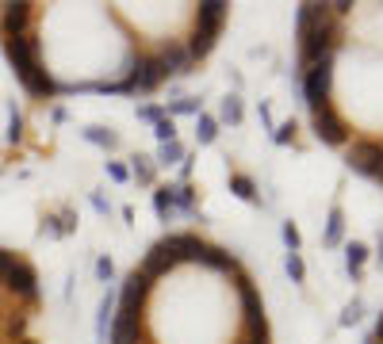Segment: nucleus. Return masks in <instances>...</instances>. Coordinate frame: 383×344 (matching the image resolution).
<instances>
[{
	"mask_svg": "<svg viewBox=\"0 0 383 344\" xmlns=\"http://www.w3.org/2000/svg\"><path fill=\"white\" fill-rule=\"evenodd\" d=\"M295 35H299V69H307L337 54L345 39V19L333 12V4H299Z\"/></svg>",
	"mask_w": 383,
	"mask_h": 344,
	"instance_id": "nucleus-1",
	"label": "nucleus"
},
{
	"mask_svg": "<svg viewBox=\"0 0 383 344\" xmlns=\"http://www.w3.org/2000/svg\"><path fill=\"white\" fill-rule=\"evenodd\" d=\"M4 54H8V66H12V73H16V81L24 84L35 99L62 96V84L46 73V66H42V50H39L35 31L19 35V39H4Z\"/></svg>",
	"mask_w": 383,
	"mask_h": 344,
	"instance_id": "nucleus-2",
	"label": "nucleus"
},
{
	"mask_svg": "<svg viewBox=\"0 0 383 344\" xmlns=\"http://www.w3.org/2000/svg\"><path fill=\"white\" fill-rule=\"evenodd\" d=\"M226 16H230V4H223V0H203V4H196L192 35L184 39L192 61H203V57L215 50L218 35H223V27H226Z\"/></svg>",
	"mask_w": 383,
	"mask_h": 344,
	"instance_id": "nucleus-3",
	"label": "nucleus"
},
{
	"mask_svg": "<svg viewBox=\"0 0 383 344\" xmlns=\"http://www.w3.org/2000/svg\"><path fill=\"white\" fill-rule=\"evenodd\" d=\"M295 81H299L303 104H307L310 111L333 104V57H326V61H318V66L299 69V73H295Z\"/></svg>",
	"mask_w": 383,
	"mask_h": 344,
	"instance_id": "nucleus-4",
	"label": "nucleus"
},
{
	"mask_svg": "<svg viewBox=\"0 0 383 344\" xmlns=\"http://www.w3.org/2000/svg\"><path fill=\"white\" fill-rule=\"evenodd\" d=\"M165 66H161V57H158V50H138L134 54V66L127 69V77L123 81H131V88L134 92H153L161 81H165Z\"/></svg>",
	"mask_w": 383,
	"mask_h": 344,
	"instance_id": "nucleus-5",
	"label": "nucleus"
},
{
	"mask_svg": "<svg viewBox=\"0 0 383 344\" xmlns=\"http://www.w3.org/2000/svg\"><path fill=\"white\" fill-rule=\"evenodd\" d=\"M310 131H315V138L326 142V146H349V123L342 119V111L333 104L310 111Z\"/></svg>",
	"mask_w": 383,
	"mask_h": 344,
	"instance_id": "nucleus-6",
	"label": "nucleus"
},
{
	"mask_svg": "<svg viewBox=\"0 0 383 344\" xmlns=\"http://www.w3.org/2000/svg\"><path fill=\"white\" fill-rule=\"evenodd\" d=\"M345 164L372 180V172L383 164V142L380 138H353L349 146H345Z\"/></svg>",
	"mask_w": 383,
	"mask_h": 344,
	"instance_id": "nucleus-7",
	"label": "nucleus"
},
{
	"mask_svg": "<svg viewBox=\"0 0 383 344\" xmlns=\"http://www.w3.org/2000/svg\"><path fill=\"white\" fill-rule=\"evenodd\" d=\"M0 283H4V291H8V295L24 298V303H31V306L39 303V276H35V268L27 260L12 264V271L0 279Z\"/></svg>",
	"mask_w": 383,
	"mask_h": 344,
	"instance_id": "nucleus-8",
	"label": "nucleus"
},
{
	"mask_svg": "<svg viewBox=\"0 0 383 344\" xmlns=\"http://www.w3.org/2000/svg\"><path fill=\"white\" fill-rule=\"evenodd\" d=\"M35 31V4H4L0 8V39H19Z\"/></svg>",
	"mask_w": 383,
	"mask_h": 344,
	"instance_id": "nucleus-9",
	"label": "nucleus"
},
{
	"mask_svg": "<svg viewBox=\"0 0 383 344\" xmlns=\"http://www.w3.org/2000/svg\"><path fill=\"white\" fill-rule=\"evenodd\" d=\"M158 57H161V66H165L169 77H184V73H192V69H196V61H192L184 39H169L165 46H158Z\"/></svg>",
	"mask_w": 383,
	"mask_h": 344,
	"instance_id": "nucleus-10",
	"label": "nucleus"
},
{
	"mask_svg": "<svg viewBox=\"0 0 383 344\" xmlns=\"http://www.w3.org/2000/svg\"><path fill=\"white\" fill-rule=\"evenodd\" d=\"M173 268H176V256L169 253V245H165V241H158V245H150V253H146V260H142V268H138V271H142V276H146V279L153 283V279L169 276Z\"/></svg>",
	"mask_w": 383,
	"mask_h": 344,
	"instance_id": "nucleus-11",
	"label": "nucleus"
},
{
	"mask_svg": "<svg viewBox=\"0 0 383 344\" xmlns=\"http://www.w3.org/2000/svg\"><path fill=\"white\" fill-rule=\"evenodd\" d=\"M238 276V298H242V318H265V303H261L257 287H253V279L245 276V271H234Z\"/></svg>",
	"mask_w": 383,
	"mask_h": 344,
	"instance_id": "nucleus-12",
	"label": "nucleus"
},
{
	"mask_svg": "<svg viewBox=\"0 0 383 344\" xmlns=\"http://www.w3.org/2000/svg\"><path fill=\"white\" fill-rule=\"evenodd\" d=\"M200 264H207V268H215V271H242L238 256H234L230 249H223V245H203Z\"/></svg>",
	"mask_w": 383,
	"mask_h": 344,
	"instance_id": "nucleus-13",
	"label": "nucleus"
},
{
	"mask_svg": "<svg viewBox=\"0 0 383 344\" xmlns=\"http://www.w3.org/2000/svg\"><path fill=\"white\" fill-rule=\"evenodd\" d=\"M73 226H77V218H73V211H58V214H46L42 218V226H39V233L42 238H66V233H73Z\"/></svg>",
	"mask_w": 383,
	"mask_h": 344,
	"instance_id": "nucleus-14",
	"label": "nucleus"
},
{
	"mask_svg": "<svg viewBox=\"0 0 383 344\" xmlns=\"http://www.w3.org/2000/svg\"><path fill=\"white\" fill-rule=\"evenodd\" d=\"M342 241H345V211L342 207H330V214H326V229H322V245L337 249Z\"/></svg>",
	"mask_w": 383,
	"mask_h": 344,
	"instance_id": "nucleus-15",
	"label": "nucleus"
},
{
	"mask_svg": "<svg viewBox=\"0 0 383 344\" xmlns=\"http://www.w3.org/2000/svg\"><path fill=\"white\" fill-rule=\"evenodd\" d=\"M127 172H131V180L142 184V188H153V180H158V164H153V157H146V153H134Z\"/></svg>",
	"mask_w": 383,
	"mask_h": 344,
	"instance_id": "nucleus-16",
	"label": "nucleus"
},
{
	"mask_svg": "<svg viewBox=\"0 0 383 344\" xmlns=\"http://www.w3.org/2000/svg\"><path fill=\"white\" fill-rule=\"evenodd\" d=\"M111 321H115V291H108V295L100 298V310H96V341L100 344H108Z\"/></svg>",
	"mask_w": 383,
	"mask_h": 344,
	"instance_id": "nucleus-17",
	"label": "nucleus"
},
{
	"mask_svg": "<svg viewBox=\"0 0 383 344\" xmlns=\"http://www.w3.org/2000/svg\"><path fill=\"white\" fill-rule=\"evenodd\" d=\"M364 264H368V245L364 241H349L345 245V268H349V276L360 279L364 276Z\"/></svg>",
	"mask_w": 383,
	"mask_h": 344,
	"instance_id": "nucleus-18",
	"label": "nucleus"
},
{
	"mask_svg": "<svg viewBox=\"0 0 383 344\" xmlns=\"http://www.w3.org/2000/svg\"><path fill=\"white\" fill-rule=\"evenodd\" d=\"M230 191L238 199H245V203H261L257 184H253V176H245V172H230Z\"/></svg>",
	"mask_w": 383,
	"mask_h": 344,
	"instance_id": "nucleus-19",
	"label": "nucleus"
},
{
	"mask_svg": "<svg viewBox=\"0 0 383 344\" xmlns=\"http://www.w3.org/2000/svg\"><path fill=\"white\" fill-rule=\"evenodd\" d=\"M215 138H218V119L207 115V111H200L196 115V142H200V146H211Z\"/></svg>",
	"mask_w": 383,
	"mask_h": 344,
	"instance_id": "nucleus-20",
	"label": "nucleus"
},
{
	"mask_svg": "<svg viewBox=\"0 0 383 344\" xmlns=\"http://www.w3.org/2000/svg\"><path fill=\"white\" fill-rule=\"evenodd\" d=\"M218 119L223 123H230V126H238L245 119V107H242V96L238 92H230V96L223 99V107H218Z\"/></svg>",
	"mask_w": 383,
	"mask_h": 344,
	"instance_id": "nucleus-21",
	"label": "nucleus"
},
{
	"mask_svg": "<svg viewBox=\"0 0 383 344\" xmlns=\"http://www.w3.org/2000/svg\"><path fill=\"white\" fill-rule=\"evenodd\" d=\"M84 142H92L100 149H119V134L108 131V126H84Z\"/></svg>",
	"mask_w": 383,
	"mask_h": 344,
	"instance_id": "nucleus-22",
	"label": "nucleus"
},
{
	"mask_svg": "<svg viewBox=\"0 0 383 344\" xmlns=\"http://www.w3.org/2000/svg\"><path fill=\"white\" fill-rule=\"evenodd\" d=\"M153 211H158L161 222H169L176 214V207H173V184H165V188L153 191Z\"/></svg>",
	"mask_w": 383,
	"mask_h": 344,
	"instance_id": "nucleus-23",
	"label": "nucleus"
},
{
	"mask_svg": "<svg viewBox=\"0 0 383 344\" xmlns=\"http://www.w3.org/2000/svg\"><path fill=\"white\" fill-rule=\"evenodd\" d=\"M173 207L184 214H196V188L192 184H173Z\"/></svg>",
	"mask_w": 383,
	"mask_h": 344,
	"instance_id": "nucleus-24",
	"label": "nucleus"
},
{
	"mask_svg": "<svg viewBox=\"0 0 383 344\" xmlns=\"http://www.w3.org/2000/svg\"><path fill=\"white\" fill-rule=\"evenodd\" d=\"M165 115L169 119H176V115H200V99L196 96H176L165 104Z\"/></svg>",
	"mask_w": 383,
	"mask_h": 344,
	"instance_id": "nucleus-25",
	"label": "nucleus"
},
{
	"mask_svg": "<svg viewBox=\"0 0 383 344\" xmlns=\"http://www.w3.org/2000/svg\"><path fill=\"white\" fill-rule=\"evenodd\" d=\"M184 146L180 142H165V146H158V157H153V164H180L184 161Z\"/></svg>",
	"mask_w": 383,
	"mask_h": 344,
	"instance_id": "nucleus-26",
	"label": "nucleus"
},
{
	"mask_svg": "<svg viewBox=\"0 0 383 344\" xmlns=\"http://www.w3.org/2000/svg\"><path fill=\"white\" fill-rule=\"evenodd\" d=\"M283 268H288V276H292V283H295V287L307 283V264H303V256H299V253H288V256H283Z\"/></svg>",
	"mask_w": 383,
	"mask_h": 344,
	"instance_id": "nucleus-27",
	"label": "nucleus"
},
{
	"mask_svg": "<svg viewBox=\"0 0 383 344\" xmlns=\"http://www.w3.org/2000/svg\"><path fill=\"white\" fill-rule=\"evenodd\" d=\"M360 318H364V303H360V298H353V303H345V310H342V318H337V325L349 329V325H357Z\"/></svg>",
	"mask_w": 383,
	"mask_h": 344,
	"instance_id": "nucleus-28",
	"label": "nucleus"
},
{
	"mask_svg": "<svg viewBox=\"0 0 383 344\" xmlns=\"http://www.w3.org/2000/svg\"><path fill=\"white\" fill-rule=\"evenodd\" d=\"M19 138H24V115H19L16 104H12V107H8V142L16 146Z\"/></svg>",
	"mask_w": 383,
	"mask_h": 344,
	"instance_id": "nucleus-29",
	"label": "nucleus"
},
{
	"mask_svg": "<svg viewBox=\"0 0 383 344\" xmlns=\"http://www.w3.org/2000/svg\"><path fill=\"white\" fill-rule=\"evenodd\" d=\"M272 142L276 146H295V119H288V123H280L272 131Z\"/></svg>",
	"mask_w": 383,
	"mask_h": 344,
	"instance_id": "nucleus-30",
	"label": "nucleus"
},
{
	"mask_svg": "<svg viewBox=\"0 0 383 344\" xmlns=\"http://www.w3.org/2000/svg\"><path fill=\"white\" fill-rule=\"evenodd\" d=\"M153 134H158L161 146H165V142H176V123L165 115V119H158V123H153Z\"/></svg>",
	"mask_w": 383,
	"mask_h": 344,
	"instance_id": "nucleus-31",
	"label": "nucleus"
},
{
	"mask_svg": "<svg viewBox=\"0 0 383 344\" xmlns=\"http://www.w3.org/2000/svg\"><path fill=\"white\" fill-rule=\"evenodd\" d=\"M283 245H288V253H299L303 249V238H299V229H295V222H283Z\"/></svg>",
	"mask_w": 383,
	"mask_h": 344,
	"instance_id": "nucleus-32",
	"label": "nucleus"
},
{
	"mask_svg": "<svg viewBox=\"0 0 383 344\" xmlns=\"http://www.w3.org/2000/svg\"><path fill=\"white\" fill-rule=\"evenodd\" d=\"M104 172H108L115 184H127V180H131V172H127L123 161H104Z\"/></svg>",
	"mask_w": 383,
	"mask_h": 344,
	"instance_id": "nucleus-33",
	"label": "nucleus"
},
{
	"mask_svg": "<svg viewBox=\"0 0 383 344\" xmlns=\"http://www.w3.org/2000/svg\"><path fill=\"white\" fill-rule=\"evenodd\" d=\"M138 119H142V123H158V119H165V107H158V104H138Z\"/></svg>",
	"mask_w": 383,
	"mask_h": 344,
	"instance_id": "nucleus-34",
	"label": "nucleus"
},
{
	"mask_svg": "<svg viewBox=\"0 0 383 344\" xmlns=\"http://www.w3.org/2000/svg\"><path fill=\"white\" fill-rule=\"evenodd\" d=\"M96 276H100L104 283H111V276H115V264H111L108 256H100V260H96Z\"/></svg>",
	"mask_w": 383,
	"mask_h": 344,
	"instance_id": "nucleus-35",
	"label": "nucleus"
},
{
	"mask_svg": "<svg viewBox=\"0 0 383 344\" xmlns=\"http://www.w3.org/2000/svg\"><path fill=\"white\" fill-rule=\"evenodd\" d=\"M16 260H19L16 253H8V249H0V279L8 276V271H12V264H16Z\"/></svg>",
	"mask_w": 383,
	"mask_h": 344,
	"instance_id": "nucleus-36",
	"label": "nucleus"
},
{
	"mask_svg": "<svg viewBox=\"0 0 383 344\" xmlns=\"http://www.w3.org/2000/svg\"><path fill=\"white\" fill-rule=\"evenodd\" d=\"M92 207H96V214H111V203L100 195V191H92Z\"/></svg>",
	"mask_w": 383,
	"mask_h": 344,
	"instance_id": "nucleus-37",
	"label": "nucleus"
},
{
	"mask_svg": "<svg viewBox=\"0 0 383 344\" xmlns=\"http://www.w3.org/2000/svg\"><path fill=\"white\" fill-rule=\"evenodd\" d=\"M257 115H261V123H265V131H276V123H272V111H268V104H261V107H257Z\"/></svg>",
	"mask_w": 383,
	"mask_h": 344,
	"instance_id": "nucleus-38",
	"label": "nucleus"
},
{
	"mask_svg": "<svg viewBox=\"0 0 383 344\" xmlns=\"http://www.w3.org/2000/svg\"><path fill=\"white\" fill-rule=\"evenodd\" d=\"M372 341H375V344H383V314H380V321H375V333H372Z\"/></svg>",
	"mask_w": 383,
	"mask_h": 344,
	"instance_id": "nucleus-39",
	"label": "nucleus"
},
{
	"mask_svg": "<svg viewBox=\"0 0 383 344\" xmlns=\"http://www.w3.org/2000/svg\"><path fill=\"white\" fill-rule=\"evenodd\" d=\"M372 180H375V184H383V164H380V169L372 172Z\"/></svg>",
	"mask_w": 383,
	"mask_h": 344,
	"instance_id": "nucleus-40",
	"label": "nucleus"
},
{
	"mask_svg": "<svg viewBox=\"0 0 383 344\" xmlns=\"http://www.w3.org/2000/svg\"><path fill=\"white\" fill-rule=\"evenodd\" d=\"M380 264H383V229H380Z\"/></svg>",
	"mask_w": 383,
	"mask_h": 344,
	"instance_id": "nucleus-41",
	"label": "nucleus"
},
{
	"mask_svg": "<svg viewBox=\"0 0 383 344\" xmlns=\"http://www.w3.org/2000/svg\"><path fill=\"white\" fill-rule=\"evenodd\" d=\"M19 344H35V341H19Z\"/></svg>",
	"mask_w": 383,
	"mask_h": 344,
	"instance_id": "nucleus-42",
	"label": "nucleus"
}]
</instances>
